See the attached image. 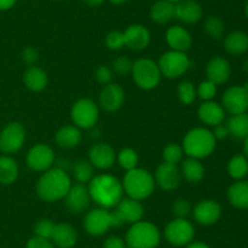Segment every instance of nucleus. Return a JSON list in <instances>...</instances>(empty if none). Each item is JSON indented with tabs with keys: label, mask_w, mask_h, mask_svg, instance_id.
I'll return each mask as SVG.
<instances>
[{
	"label": "nucleus",
	"mask_w": 248,
	"mask_h": 248,
	"mask_svg": "<svg viewBox=\"0 0 248 248\" xmlns=\"http://www.w3.org/2000/svg\"><path fill=\"white\" fill-rule=\"evenodd\" d=\"M87 189L91 199L101 208H113L123 199V184L113 175L102 174L92 177Z\"/></svg>",
	"instance_id": "1"
},
{
	"label": "nucleus",
	"mask_w": 248,
	"mask_h": 248,
	"mask_svg": "<svg viewBox=\"0 0 248 248\" xmlns=\"http://www.w3.org/2000/svg\"><path fill=\"white\" fill-rule=\"evenodd\" d=\"M70 186V179L65 170L57 167L45 170L36 184V192L44 201L55 202L64 198Z\"/></svg>",
	"instance_id": "2"
},
{
	"label": "nucleus",
	"mask_w": 248,
	"mask_h": 248,
	"mask_svg": "<svg viewBox=\"0 0 248 248\" xmlns=\"http://www.w3.org/2000/svg\"><path fill=\"white\" fill-rule=\"evenodd\" d=\"M123 187L130 198L140 201L153 194L155 180L148 170L142 169V168H133L126 173Z\"/></svg>",
	"instance_id": "3"
},
{
	"label": "nucleus",
	"mask_w": 248,
	"mask_h": 248,
	"mask_svg": "<svg viewBox=\"0 0 248 248\" xmlns=\"http://www.w3.org/2000/svg\"><path fill=\"white\" fill-rule=\"evenodd\" d=\"M184 153L191 158H205L213 152L216 138L212 131L206 128H195L188 131L183 140Z\"/></svg>",
	"instance_id": "4"
},
{
	"label": "nucleus",
	"mask_w": 248,
	"mask_h": 248,
	"mask_svg": "<svg viewBox=\"0 0 248 248\" xmlns=\"http://www.w3.org/2000/svg\"><path fill=\"white\" fill-rule=\"evenodd\" d=\"M128 248H156L160 243V231L149 221L133 223L126 233Z\"/></svg>",
	"instance_id": "5"
},
{
	"label": "nucleus",
	"mask_w": 248,
	"mask_h": 248,
	"mask_svg": "<svg viewBox=\"0 0 248 248\" xmlns=\"http://www.w3.org/2000/svg\"><path fill=\"white\" fill-rule=\"evenodd\" d=\"M132 74L136 84L145 90L154 89L161 78L159 66L149 58H140L136 61L133 63Z\"/></svg>",
	"instance_id": "6"
},
{
	"label": "nucleus",
	"mask_w": 248,
	"mask_h": 248,
	"mask_svg": "<svg viewBox=\"0 0 248 248\" xmlns=\"http://www.w3.org/2000/svg\"><path fill=\"white\" fill-rule=\"evenodd\" d=\"M157 66L161 75H165L166 78H178L188 71L190 61L186 53L171 50L161 56Z\"/></svg>",
	"instance_id": "7"
},
{
	"label": "nucleus",
	"mask_w": 248,
	"mask_h": 248,
	"mask_svg": "<svg viewBox=\"0 0 248 248\" xmlns=\"http://www.w3.org/2000/svg\"><path fill=\"white\" fill-rule=\"evenodd\" d=\"M98 107L92 100L90 99H80L73 105L72 121L74 122L75 126L82 129H90L94 126L98 119Z\"/></svg>",
	"instance_id": "8"
},
{
	"label": "nucleus",
	"mask_w": 248,
	"mask_h": 248,
	"mask_svg": "<svg viewBox=\"0 0 248 248\" xmlns=\"http://www.w3.org/2000/svg\"><path fill=\"white\" fill-rule=\"evenodd\" d=\"M195 235L194 226L184 218H177L170 221L165 228V237L173 246H186L191 242Z\"/></svg>",
	"instance_id": "9"
},
{
	"label": "nucleus",
	"mask_w": 248,
	"mask_h": 248,
	"mask_svg": "<svg viewBox=\"0 0 248 248\" xmlns=\"http://www.w3.org/2000/svg\"><path fill=\"white\" fill-rule=\"evenodd\" d=\"M26 140V130L21 123H10L0 133V151L15 153L21 150Z\"/></svg>",
	"instance_id": "10"
},
{
	"label": "nucleus",
	"mask_w": 248,
	"mask_h": 248,
	"mask_svg": "<svg viewBox=\"0 0 248 248\" xmlns=\"http://www.w3.org/2000/svg\"><path fill=\"white\" fill-rule=\"evenodd\" d=\"M53 162H55V152L50 146L45 143H38L33 146L27 153V164L35 172H45L50 169Z\"/></svg>",
	"instance_id": "11"
},
{
	"label": "nucleus",
	"mask_w": 248,
	"mask_h": 248,
	"mask_svg": "<svg viewBox=\"0 0 248 248\" xmlns=\"http://www.w3.org/2000/svg\"><path fill=\"white\" fill-rule=\"evenodd\" d=\"M222 104L232 114L246 113L248 109V89L244 85L229 88L223 95Z\"/></svg>",
	"instance_id": "12"
},
{
	"label": "nucleus",
	"mask_w": 248,
	"mask_h": 248,
	"mask_svg": "<svg viewBox=\"0 0 248 248\" xmlns=\"http://www.w3.org/2000/svg\"><path fill=\"white\" fill-rule=\"evenodd\" d=\"M84 226L90 235H104L111 228L110 213L104 208L93 209L85 216Z\"/></svg>",
	"instance_id": "13"
},
{
	"label": "nucleus",
	"mask_w": 248,
	"mask_h": 248,
	"mask_svg": "<svg viewBox=\"0 0 248 248\" xmlns=\"http://www.w3.org/2000/svg\"><path fill=\"white\" fill-rule=\"evenodd\" d=\"M154 180L162 190L171 191V190L177 189L181 184L182 173L177 164L164 162L157 167Z\"/></svg>",
	"instance_id": "14"
},
{
	"label": "nucleus",
	"mask_w": 248,
	"mask_h": 248,
	"mask_svg": "<svg viewBox=\"0 0 248 248\" xmlns=\"http://www.w3.org/2000/svg\"><path fill=\"white\" fill-rule=\"evenodd\" d=\"M64 199L65 207L72 213H81L89 207L91 197H90L89 189L84 184H77L74 186H70Z\"/></svg>",
	"instance_id": "15"
},
{
	"label": "nucleus",
	"mask_w": 248,
	"mask_h": 248,
	"mask_svg": "<svg viewBox=\"0 0 248 248\" xmlns=\"http://www.w3.org/2000/svg\"><path fill=\"white\" fill-rule=\"evenodd\" d=\"M125 101V94L120 85L118 84H107L102 89L101 95H99V104L102 108H104L108 112L118 111L123 106Z\"/></svg>",
	"instance_id": "16"
},
{
	"label": "nucleus",
	"mask_w": 248,
	"mask_h": 248,
	"mask_svg": "<svg viewBox=\"0 0 248 248\" xmlns=\"http://www.w3.org/2000/svg\"><path fill=\"white\" fill-rule=\"evenodd\" d=\"M193 213L194 218L199 224H201V225H212L220 218L222 208L218 204V202L213 201V199H205L194 208Z\"/></svg>",
	"instance_id": "17"
},
{
	"label": "nucleus",
	"mask_w": 248,
	"mask_h": 248,
	"mask_svg": "<svg viewBox=\"0 0 248 248\" xmlns=\"http://www.w3.org/2000/svg\"><path fill=\"white\" fill-rule=\"evenodd\" d=\"M90 162L98 169H108L115 162V151L108 143H96L90 148Z\"/></svg>",
	"instance_id": "18"
},
{
	"label": "nucleus",
	"mask_w": 248,
	"mask_h": 248,
	"mask_svg": "<svg viewBox=\"0 0 248 248\" xmlns=\"http://www.w3.org/2000/svg\"><path fill=\"white\" fill-rule=\"evenodd\" d=\"M174 17L183 23H196L202 17V7L195 0H181L174 4Z\"/></svg>",
	"instance_id": "19"
},
{
	"label": "nucleus",
	"mask_w": 248,
	"mask_h": 248,
	"mask_svg": "<svg viewBox=\"0 0 248 248\" xmlns=\"http://www.w3.org/2000/svg\"><path fill=\"white\" fill-rule=\"evenodd\" d=\"M125 36V46L132 50H143L150 43L149 31L140 24H132L124 33Z\"/></svg>",
	"instance_id": "20"
},
{
	"label": "nucleus",
	"mask_w": 248,
	"mask_h": 248,
	"mask_svg": "<svg viewBox=\"0 0 248 248\" xmlns=\"http://www.w3.org/2000/svg\"><path fill=\"white\" fill-rule=\"evenodd\" d=\"M230 72L232 70H230L229 62L219 56L213 57L206 67V74H207L208 80L213 82L216 85L227 82L230 77Z\"/></svg>",
	"instance_id": "21"
},
{
	"label": "nucleus",
	"mask_w": 248,
	"mask_h": 248,
	"mask_svg": "<svg viewBox=\"0 0 248 248\" xmlns=\"http://www.w3.org/2000/svg\"><path fill=\"white\" fill-rule=\"evenodd\" d=\"M51 240L53 245L60 248H72L78 241V232L69 224H56Z\"/></svg>",
	"instance_id": "22"
},
{
	"label": "nucleus",
	"mask_w": 248,
	"mask_h": 248,
	"mask_svg": "<svg viewBox=\"0 0 248 248\" xmlns=\"http://www.w3.org/2000/svg\"><path fill=\"white\" fill-rule=\"evenodd\" d=\"M118 213L120 214L123 218L124 223H137L142 219L143 214H144V209L140 204V201L133 198H123L118 204L116 208Z\"/></svg>",
	"instance_id": "23"
},
{
	"label": "nucleus",
	"mask_w": 248,
	"mask_h": 248,
	"mask_svg": "<svg viewBox=\"0 0 248 248\" xmlns=\"http://www.w3.org/2000/svg\"><path fill=\"white\" fill-rule=\"evenodd\" d=\"M199 118L208 125H218L224 121V108L215 101H205L198 109Z\"/></svg>",
	"instance_id": "24"
},
{
	"label": "nucleus",
	"mask_w": 248,
	"mask_h": 248,
	"mask_svg": "<svg viewBox=\"0 0 248 248\" xmlns=\"http://www.w3.org/2000/svg\"><path fill=\"white\" fill-rule=\"evenodd\" d=\"M166 41L172 50L186 53L191 46V36L186 28L181 26H173L169 28L166 33Z\"/></svg>",
	"instance_id": "25"
},
{
	"label": "nucleus",
	"mask_w": 248,
	"mask_h": 248,
	"mask_svg": "<svg viewBox=\"0 0 248 248\" xmlns=\"http://www.w3.org/2000/svg\"><path fill=\"white\" fill-rule=\"evenodd\" d=\"M228 199L234 207L240 209H248V181L239 180L234 182L228 190Z\"/></svg>",
	"instance_id": "26"
},
{
	"label": "nucleus",
	"mask_w": 248,
	"mask_h": 248,
	"mask_svg": "<svg viewBox=\"0 0 248 248\" xmlns=\"http://www.w3.org/2000/svg\"><path fill=\"white\" fill-rule=\"evenodd\" d=\"M81 131L75 125L62 126L56 134V142L63 148H73L81 141Z\"/></svg>",
	"instance_id": "27"
},
{
	"label": "nucleus",
	"mask_w": 248,
	"mask_h": 248,
	"mask_svg": "<svg viewBox=\"0 0 248 248\" xmlns=\"http://www.w3.org/2000/svg\"><path fill=\"white\" fill-rule=\"evenodd\" d=\"M23 82L31 91H41L47 85V74L41 68L36 67V66H31L24 72Z\"/></svg>",
	"instance_id": "28"
},
{
	"label": "nucleus",
	"mask_w": 248,
	"mask_h": 248,
	"mask_svg": "<svg viewBox=\"0 0 248 248\" xmlns=\"http://www.w3.org/2000/svg\"><path fill=\"white\" fill-rule=\"evenodd\" d=\"M150 17L159 24H165L174 18V2L167 0H160L153 5L150 10Z\"/></svg>",
	"instance_id": "29"
},
{
	"label": "nucleus",
	"mask_w": 248,
	"mask_h": 248,
	"mask_svg": "<svg viewBox=\"0 0 248 248\" xmlns=\"http://www.w3.org/2000/svg\"><path fill=\"white\" fill-rule=\"evenodd\" d=\"M224 49L232 55H242L248 50V35L244 32H232L224 39Z\"/></svg>",
	"instance_id": "30"
},
{
	"label": "nucleus",
	"mask_w": 248,
	"mask_h": 248,
	"mask_svg": "<svg viewBox=\"0 0 248 248\" xmlns=\"http://www.w3.org/2000/svg\"><path fill=\"white\" fill-rule=\"evenodd\" d=\"M230 135L236 139H245L248 135V114H232L227 124Z\"/></svg>",
	"instance_id": "31"
},
{
	"label": "nucleus",
	"mask_w": 248,
	"mask_h": 248,
	"mask_svg": "<svg viewBox=\"0 0 248 248\" xmlns=\"http://www.w3.org/2000/svg\"><path fill=\"white\" fill-rule=\"evenodd\" d=\"M18 177V165L7 156L0 157V182L4 185L12 184Z\"/></svg>",
	"instance_id": "32"
},
{
	"label": "nucleus",
	"mask_w": 248,
	"mask_h": 248,
	"mask_svg": "<svg viewBox=\"0 0 248 248\" xmlns=\"http://www.w3.org/2000/svg\"><path fill=\"white\" fill-rule=\"evenodd\" d=\"M182 174L189 182H199L203 177L205 168L199 159L189 157L182 164Z\"/></svg>",
	"instance_id": "33"
},
{
	"label": "nucleus",
	"mask_w": 248,
	"mask_h": 248,
	"mask_svg": "<svg viewBox=\"0 0 248 248\" xmlns=\"http://www.w3.org/2000/svg\"><path fill=\"white\" fill-rule=\"evenodd\" d=\"M228 173L232 179L241 180L248 174V160L245 156L237 155L230 159L228 164Z\"/></svg>",
	"instance_id": "34"
},
{
	"label": "nucleus",
	"mask_w": 248,
	"mask_h": 248,
	"mask_svg": "<svg viewBox=\"0 0 248 248\" xmlns=\"http://www.w3.org/2000/svg\"><path fill=\"white\" fill-rule=\"evenodd\" d=\"M73 172H74V177L79 181V184L90 182L93 177V165L90 160H78L74 164Z\"/></svg>",
	"instance_id": "35"
},
{
	"label": "nucleus",
	"mask_w": 248,
	"mask_h": 248,
	"mask_svg": "<svg viewBox=\"0 0 248 248\" xmlns=\"http://www.w3.org/2000/svg\"><path fill=\"white\" fill-rule=\"evenodd\" d=\"M118 162L121 168L126 170H131L133 168H137L138 164V155L132 148H124L119 152Z\"/></svg>",
	"instance_id": "36"
},
{
	"label": "nucleus",
	"mask_w": 248,
	"mask_h": 248,
	"mask_svg": "<svg viewBox=\"0 0 248 248\" xmlns=\"http://www.w3.org/2000/svg\"><path fill=\"white\" fill-rule=\"evenodd\" d=\"M183 147L179 146L178 143H169L165 146L164 151H162L165 162L172 163V164H178L183 158Z\"/></svg>",
	"instance_id": "37"
},
{
	"label": "nucleus",
	"mask_w": 248,
	"mask_h": 248,
	"mask_svg": "<svg viewBox=\"0 0 248 248\" xmlns=\"http://www.w3.org/2000/svg\"><path fill=\"white\" fill-rule=\"evenodd\" d=\"M206 33L213 39H219L222 38L223 33H224V23L220 18L218 17L212 16L208 17L207 21L205 23Z\"/></svg>",
	"instance_id": "38"
},
{
	"label": "nucleus",
	"mask_w": 248,
	"mask_h": 248,
	"mask_svg": "<svg viewBox=\"0 0 248 248\" xmlns=\"http://www.w3.org/2000/svg\"><path fill=\"white\" fill-rule=\"evenodd\" d=\"M177 94H178L179 100L183 102L184 105H189L194 102L196 97V90L194 88V84L190 82H182L178 85L177 89Z\"/></svg>",
	"instance_id": "39"
},
{
	"label": "nucleus",
	"mask_w": 248,
	"mask_h": 248,
	"mask_svg": "<svg viewBox=\"0 0 248 248\" xmlns=\"http://www.w3.org/2000/svg\"><path fill=\"white\" fill-rule=\"evenodd\" d=\"M55 226L56 224L52 220H50V219H41L34 226V233L38 237L51 240V236H52L53 230H55Z\"/></svg>",
	"instance_id": "40"
},
{
	"label": "nucleus",
	"mask_w": 248,
	"mask_h": 248,
	"mask_svg": "<svg viewBox=\"0 0 248 248\" xmlns=\"http://www.w3.org/2000/svg\"><path fill=\"white\" fill-rule=\"evenodd\" d=\"M217 94V85L211 80H205L199 85L198 90H196V95L205 101H211L213 97Z\"/></svg>",
	"instance_id": "41"
},
{
	"label": "nucleus",
	"mask_w": 248,
	"mask_h": 248,
	"mask_svg": "<svg viewBox=\"0 0 248 248\" xmlns=\"http://www.w3.org/2000/svg\"><path fill=\"white\" fill-rule=\"evenodd\" d=\"M106 44L110 50H120L125 46V36L119 31L110 32L106 38Z\"/></svg>",
	"instance_id": "42"
},
{
	"label": "nucleus",
	"mask_w": 248,
	"mask_h": 248,
	"mask_svg": "<svg viewBox=\"0 0 248 248\" xmlns=\"http://www.w3.org/2000/svg\"><path fill=\"white\" fill-rule=\"evenodd\" d=\"M132 61L128 57H126V56H120V57H118L113 62L114 71L120 75H126L127 73L132 72Z\"/></svg>",
	"instance_id": "43"
},
{
	"label": "nucleus",
	"mask_w": 248,
	"mask_h": 248,
	"mask_svg": "<svg viewBox=\"0 0 248 248\" xmlns=\"http://www.w3.org/2000/svg\"><path fill=\"white\" fill-rule=\"evenodd\" d=\"M190 203L186 199H177L173 204V213L178 218H186L190 213Z\"/></svg>",
	"instance_id": "44"
},
{
	"label": "nucleus",
	"mask_w": 248,
	"mask_h": 248,
	"mask_svg": "<svg viewBox=\"0 0 248 248\" xmlns=\"http://www.w3.org/2000/svg\"><path fill=\"white\" fill-rule=\"evenodd\" d=\"M94 77H96V79L98 80L99 83L107 85L110 83L111 78H113V72H111L110 68L107 67V66H99L96 70Z\"/></svg>",
	"instance_id": "45"
},
{
	"label": "nucleus",
	"mask_w": 248,
	"mask_h": 248,
	"mask_svg": "<svg viewBox=\"0 0 248 248\" xmlns=\"http://www.w3.org/2000/svg\"><path fill=\"white\" fill-rule=\"evenodd\" d=\"M38 58H39L38 50L34 49L33 46H28V48H26L23 51H22V60H23V62L26 63V65L33 66L34 63L38 61Z\"/></svg>",
	"instance_id": "46"
},
{
	"label": "nucleus",
	"mask_w": 248,
	"mask_h": 248,
	"mask_svg": "<svg viewBox=\"0 0 248 248\" xmlns=\"http://www.w3.org/2000/svg\"><path fill=\"white\" fill-rule=\"evenodd\" d=\"M27 248H56L55 245L47 238H41L38 236H34L33 238L28 241Z\"/></svg>",
	"instance_id": "47"
},
{
	"label": "nucleus",
	"mask_w": 248,
	"mask_h": 248,
	"mask_svg": "<svg viewBox=\"0 0 248 248\" xmlns=\"http://www.w3.org/2000/svg\"><path fill=\"white\" fill-rule=\"evenodd\" d=\"M103 248H126V243L123 238L111 236L104 241Z\"/></svg>",
	"instance_id": "48"
},
{
	"label": "nucleus",
	"mask_w": 248,
	"mask_h": 248,
	"mask_svg": "<svg viewBox=\"0 0 248 248\" xmlns=\"http://www.w3.org/2000/svg\"><path fill=\"white\" fill-rule=\"evenodd\" d=\"M213 136L216 138V140H223V139L227 138L229 135V130H228L227 125H222V124H218L215 126V130H213Z\"/></svg>",
	"instance_id": "49"
},
{
	"label": "nucleus",
	"mask_w": 248,
	"mask_h": 248,
	"mask_svg": "<svg viewBox=\"0 0 248 248\" xmlns=\"http://www.w3.org/2000/svg\"><path fill=\"white\" fill-rule=\"evenodd\" d=\"M110 224H111V228H119L124 224L123 218H121L120 214L118 213V211H114L110 213Z\"/></svg>",
	"instance_id": "50"
},
{
	"label": "nucleus",
	"mask_w": 248,
	"mask_h": 248,
	"mask_svg": "<svg viewBox=\"0 0 248 248\" xmlns=\"http://www.w3.org/2000/svg\"><path fill=\"white\" fill-rule=\"evenodd\" d=\"M17 0H0V10H7L15 5Z\"/></svg>",
	"instance_id": "51"
},
{
	"label": "nucleus",
	"mask_w": 248,
	"mask_h": 248,
	"mask_svg": "<svg viewBox=\"0 0 248 248\" xmlns=\"http://www.w3.org/2000/svg\"><path fill=\"white\" fill-rule=\"evenodd\" d=\"M186 248H210L206 243L202 242H193V243H188Z\"/></svg>",
	"instance_id": "52"
},
{
	"label": "nucleus",
	"mask_w": 248,
	"mask_h": 248,
	"mask_svg": "<svg viewBox=\"0 0 248 248\" xmlns=\"http://www.w3.org/2000/svg\"><path fill=\"white\" fill-rule=\"evenodd\" d=\"M82 1L86 5H89V6H98V5H101L104 0H82Z\"/></svg>",
	"instance_id": "53"
},
{
	"label": "nucleus",
	"mask_w": 248,
	"mask_h": 248,
	"mask_svg": "<svg viewBox=\"0 0 248 248\" xmlns=\"http://www.w3.org/2000/svg\"><path fill=\"white\" fill-rule=\"evenodd\" d=\"M244 150H245V153H246V156L248 157V135L245 138V146H244Z\"/></svg>",
	"instance_id": "54"
},
{
	"label": "nucleus",
	"mask_w": 248,
	"mask_h": 248,
	"mask_svg": "<svg viewBox=\"0 0 248 248\" xmlns=\"http://www.w3.org/2000/svg\"><path fill=\"white\" fill-rule=\"evenodd\" d=\"M242 67H244V71L248 74V57L244 61V63H242Z\"/></svg>",
	"instance_id": "55"
},
{
	"label": "nucleus",
	"mask_w": 248,
	"mask_h": 248,
	"mask_svg": "<svg viewBox=\"0 0 248 248\" xmlns=\"http://www.w3.org/2000/svg\"><path fill=\"white\" fill-rule=\"evenodd\" d=\"M125 1H127V0H110V2H113V4H116V5L124 4Z\"/></svg>",
	"instance_id": "56"
},
{
	"label": "nucleus",
	"mask_w": 248,
	"mask_h": 248,
	"mask_svg": "<svg viewBox=\"0 0 248 248\" xmlns=\"http://www.w3.org/2000/svg\"><path fill=\"white\" fill-rule=\"evenodd\" d=\"M167 1H171V2H174V4H176V2L181 1V0H167Z\"/></svg>",
	"instance_id": "57"
},
{
	"label": "nucleus",
	"mask_w": 248,
	"mask_h": 248,
	"mask_svg": "<svg viewBox=\"0 0 248 248\" xmlns=\"http://www.w3.org/2000/svg\"><path fill=\"white\" fill-rule=\"evenodd\" d=\"M246 15H247V18H248V2H247V5H246Z\"/></svg>",
	"instance_id": "58"
}]
</instances>
